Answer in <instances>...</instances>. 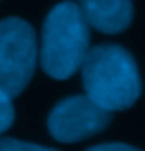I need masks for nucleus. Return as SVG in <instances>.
<instances>
[{"mask_svg": "<svg viewBox=\"0 0 145 151\" xmlns=\"http://www.w3.org/2000/svg\"><path fill=\"white\" fill-rule=\"evenodd\" d=\"M36 58L34 28L22 17L0 19V89L7 96L15 98L28 87Z\"/></svg>", "mask_w": 145, "mask_h": 151, "instance_id": "7ed1b4c3", "label": "nucleus"}, {"mask_svg": "<svg viewBox=\"0 0 145 151\" xmlns=\"http://www.w3.org/2000/svg\"><path fill=\"white\" fill-rule=\"evenodd\" d=\"M11 100H13L11 96H7L0 89V134H4L15 122V109H13Z\"/></svg>", "mask_w": 145, "mask_h": 151, "instance_id": "423d86ee", "label": "nucleus"}, {"mask_svg": "<svg viewBox=\"0 0 145 151\" xmlns=\"http://www.w3.org/2000/svg\"><path fill=\"white\" fill-rule=\"evenodd\" d=\"M77 6L90 28H96L102 34L124 32L134 15L132 0H77Z\"/></svg>", "mask_w": 145, "mask_h": 151, "instance_id": "39448f33", "label": "nucleus"}, {"mask_svg": "<svg viewBox=\"0 0 145 151\" xmlns=\"http://www.w3.org/2000/svg\"><path fill=\"white\" fill-rule=\"evenodd\" d=\"M86 96L98 106L113 111L130 109L141 96V75L134 58L122 45H96L81 62Z\"/></svg>", "mask_w": 145, "mask_h": 151, "instance_id": "f257e3e1", "label": "nucleus"}, {"mask_svg": "<svg viewBox=\"0 0 145 151\" xmlns=\"http://www.w3.org/2000/svg\"><path fill=\"white\" fill-rule=\"evenodd\" d=\"M111 124V113L88 96H68L51 109L47 117L49 134L60 143H79L102 132Z\"/></svg>", "mask_w": 145, "mask_h": 151, "instance_id": "20e7f679", "label": "nucleus"}, {"mask_svg": "<svg viewBox=\"0 0 145 151\" xmlns=\"http://www.w3.org/2000/svg\"><path fill=\"white\" fill-rule=\"evenodd\" d=\"M88 151H141V149L124 145V143H102V145H96V147H90Z\"/></svg>", "mask_w": 145, "mask_h": 151, "instance_id": "6e6552de", "label": "nucleus"}, {"mask_svg": "<svg viewBox=\"0 0 145 151\" xmlns=\"http://www.w3.org/2000/svg\"><path fill=\"white\" fill-rule=\"evenodd\" d=\"M90 49V24L77 2H58L47 13L41 34V66L58 81L70 79L81 68Z\"/></svg>", "mask_w": 145, "mask_h": 151, "instance_id": "f03ea898", "label": "nucleus"}, {"mask_svg": "<svg viewBox=\"0 0 145 151\" xmlns=\"http://www.w3.org/2000/svg\"><path fill=\"white\" fill-rule=\"evenodd\" d=\"M0 151H56V149L41 147L34 143H24L17 138H0Z\"/></svg>", "mask_w": 145, "mask_h": 151, "instance_id": "0eeeda50", "label": "nucleus"}]
</instances>
